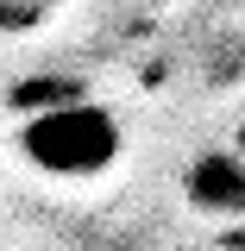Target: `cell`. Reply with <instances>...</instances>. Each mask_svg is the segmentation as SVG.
<instances>
[{
  "mask_svg": "<svg viewBox=\"0 0 245 251\" xmlns=\"http://www.w3.org/2000/svg\"><path fill=\"white\" fill-rule=\"evenodd\" d=\"M19 157H26L38 176H57V182H88L101 170H113L126 151V126L101 107V100H69L51 113H26L19 126Z\"/></svg>",
  "mask_w": 245,
  "mask_h": 251,
  "instance_id": "1",
  "label": "cell"
},
{
  "mask_svg": "<svg viewBox=\"0 0 245 251\" xmlns=\"http://www.w3.org/2000/svg\"><path fill=\"white\" fill-rule=\"evenodd\" d=\"M183 195L201 207V214L220 220H245V151H201L183 176Z\"/></svg>",
  "mask_w": 245,
  "mask_h": 251,
  "instance_id": "2",
  "label": "cell"
},
{
  "mask_svg": "<svg viewBox=\"0 0 245 251\" xmlns=\"http://www.w3.org/2000/svg\"><path fill=\"white\" fill-rule=\"evenodd\" d=\"M13 113H51V107H69V100H88V82L82 75H26L6 88Z\"/></svg>",
  "mask_w": 245,
  "mask_h": 251,
  "instance_id": "3",
  "label": "cell"
},
{
  "mask_svg": "<svg viewBox=\"0 0 245 251\" xmlns=\"http://www.w3.org/2000/svg\"><path fill=\"white\" fill-rule=\"evenodd\" d=\"M44 0H0V31H38Z\"/></svg>",
  "mask_w": 245,
  "mask_h": 251,
  "instance_id": "4",
  "label": "cell"
},
{
  "mask_svg": "<svg viewBox=\"0 0 245 251\" xmlns=\"http://www.w3.org/2000/svg\"><path fill=\"white\" fill-rule=\"evenodd\" d=\"M233 145H239V151H245V120H239V138H233Z\"/></svg>",
  "mask_w": 245,
  "mask_h": 251,
  "instance_id": "5",
  "label": "cell"
}]
</instances>
